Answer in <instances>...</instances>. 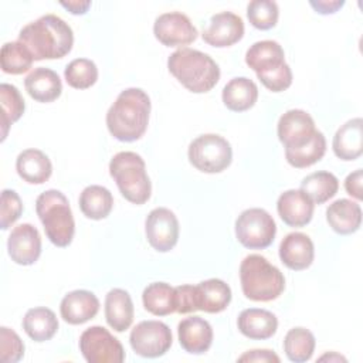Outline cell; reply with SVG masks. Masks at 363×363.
<instances>
[{"label": "cell", "mask_w": 363, "mask_h": 363, "mask_svg": "<svg viewBox=\"0 0 363 363\" xmlns=\"http://www.w3.org/2000/svg\"><path fill=\"white\" fill-rule=\"evenodd\" d=\"M34 61L57 60L71 52L74 45L72 28L61 17L45 14L24 26L18 33Z\"/></svg>", "instance_id": "cell-1"}, {"label": "cell", "mask_w": 363, "mask_h": 363, "mask_svg": "<svg viewBox=\"0 0 363 363\" xmlns=\"http://www.w3.org/2000/svg\"><path fill=\"white\" fill-rule=\"evenodd\" d=\"M150 98L140 88L123 89L106 112L109 133L121 142L140 139L149 125Z\"/></svg>", "instance_id": "cell-2"}, {"label": "cell", "mask_w": 363, "mask_h": 363, "mask_svg": "<svg viewBox=\"0 0 363 363\" xmlns=\"http://www.w3.org/2000/svg\"><path fill=\"white\" fill-rule=\"evenodd\" d=\"M169 72L190 92L211 91L220 79L218 64L206 52L193 48H180L167 58Z\"/></svg>", "instance_id": "cell-3"}, {"label": "cell", "mask_w": 363, "mask_h": 363, "mask_svg": "<svg viewBox=\"0 0 363 363\" xmlns=\"http://www.w3.org/2000/svg\"><path fill=\"white\" fill-rule=\"evenodd\" d=\"M245 64L272 92H282L292 84V71L285 62V52L274 40L254 43L245 52Z\"/></svg>", "instance_id": "cell-4"}, {"label": "cell", "mask_w": 363, "mask_h": 363, "mask_svg": "<svg viewBox=\"0 0 363 363\" xmlns=\"http://www.w3.org/2000/svg\"><path fill=\"white\" fill-rule=\"evenodd\" d=\"M240 282L244 296L255 302L274 301L285 289L284 274L259 254H250L241 261Z\"/></svg>", "instance_id": "cell-5"}, {"label": "cell", "mask_w": 363, "mask_h": 363, "mask_svg": "<svg viewBox=\"0 0 363 363\" xmlns=\"http://www.w3.org/2000/svg\"><path fill=\"white\" fill-rule=\"evenodd\" d=\"M35 211L47 238L60 248L68 247L75 234V221L69 201L60 190L50 189L35 200Z\"/></svg>", "instance_id": "cell-6"}, {"label": "cell", "mask_w": 363, "mask_h": 363, "mask_svg": "<svg viewBox=\"0 0 363 363\" xmlns=\"http://www.w3.org/2000/svg\"><path fill=\"white\" fill-rule=\"evenodd\" d=\"M109 174L121 194L133 204H145L152 194V183L145 160L135 152H119L109 162Z\"/></svg>", "instance_id": "cell-7"}, {"label": "cell", "mask_w": 363, "mask_h": 363, "mask_svg": "<svg viewBox=\"0 0 363 363\" xmlns=\"http://www.w3.org/2000/svg\"><path fill=\"white\" fill-rule=\"evenodd\" d=\"M189 162L203 173H221L233 160L230 142L216 133L197 136L187 150Z\"/></svg>", "instance_id": "cell-8"}, {"label": "cell", "mask_w": 363, "mask_h": 363, "mask_svg": "<svg viewBox=\"0 0 363 363\" xmlns=\"http://www.w3.org/2000/svg\"><path fill=\"white\" fill-rule=\"evenodd\" d=\"M277 234V224L272 216L264 208H247L235 220L237 241L250 250L269 247Z\"/></svg>", "instance_id": "cell-9"}, {"label": "cell", "mask_w": 363, "mask_h": 363, "mask_svg": "<svg viewBox=\"0 0 363 363\" xmlns=\"http://www.w3.org/2000/svg\"><path fill=\"white\" fill-rule=\"evenodd\" d=\"M79 350L88 363H122V343L104 326H91L79 336Z\"/></svg>", "instance_id": "cell-10"}, {"label": "cell", "mask_w": 363, "mask_h": 363, "mask_svg": "<svg viewBox=\"0 0 363 363\" xmlns=\"http://www.w3.org/2000/svg\"><path fill=\"white\" fill-rule=\"evenodd\" d=\"M173 336L170 328L160 320H142L129 335L133 352L142 357H160L172 346Z\"/></svg>", "instance_id": "cell-11"}, {"label": "cell", "mask_w": 363, "mask_h": 363, "mask_svg": "<svg viewBox=\"0 0 363 363\" xmlns=\"http://www.w3.org/2000/svg\"><path fill=\"white\" fill-rule=\"evenodd\" d=\"M318 129L312 116L302 109H289L281 115L277 126V135L284 145L285 152L296 150L308 145Z\"/></svg>", "instance_id": "cell-12"}, {"label": "cell", "mask_w": 363, "mask_h": 363, "mask_svg": "<svg viewBox=\"0 0 363 363\" xmlns=\"http://www.w3.org/2000/svg\"><path fill=\"white\" fill-rule=\"evenodd\" d=\"M145 233L150 247L159 252L174 248L179 240V220L166 207L153 208L145 220Z\"/></svg>", "instance_id": "cell-13"}, {"label": "cell", "mask_w": 363, "mask_h": 363, "mask_svg": "<svg viewBox=\"0 0 363 363\" xmlns=\"http://www.w3.org/2000/svg\"><path fill=\"white\" fill-rule=\"evenodd\" d=\"M153 34L166 47H182L196 41L199 31L186 14L169 11L155 20Z\"/></svg>", "instance_id": "cell-14"}, {"label": "cell", "mask_w": 363, "mask_h": 363, "mask_svg": "<svg viewBox=\"0 0 363 363\" xmlns=\"http://www.w3.org/2000/svg\"><path fill=\"white\" fill-rule=\"evenodd\" d=\"M242 35L244 21L238 14L231 11H221L214 14L201 33L204 43L216 48L230 47L238 43Z\"/></svg>", "instance_id": "cell-15"}, {"label": "cell", "mask_w": 363, "mask_h": 363, "mask_svg": "<svg viewBox=\"0 0 363 363\" xmlns=\"http://www.w3.org/2000/svg\"><path fill=\"white\" fill-rule=\"evenodd\" d=\"M7 251L16 264L33 265L41 254V235L38 230L30 223L14 227L7 240Z\"/></svg>", "instance_id": "cell-16"}, {"label": "cell", "mask_w": 363, "mask_h": 363, "mask_svg": "<svg viewBox=\"0 0 363 363\" xmlns=\"http://www.w3.org/2000/svg\"><path fill=\"white\" fill-rule=\"evenodd\" d=\"M313 201L299 189H291L278 197L277 211L281 220L289 227H303L313 217Z\"/></svg>", "instance_id": "cell-17"}, {"label": "cell", "mask_w": 363, "mask_h": 363, "mask_svg": "<svg viewBox=\"0 0 363 363\" xmlns=\"http://www.w3.org/2000/svg\"><path fill=\"white\" fill-rule=\"evenodd\" d=\"M99 311V299L86 289H75L68 292L61 303V318L69 325H82L96 316Z\"/></svg>", "instance_id": "cell-18"}, {"label": "cell", "mask_w": 363, "mask_h": 363, "mask_svg": "<svg viewBox=\"0 0 363 363\" xmlns=\"http://www.w3.org/2000/svg\"><path fill=\"white\" fill-rule=\"evenodd\" d=\"M177 335L180 346L191 354L206 353L213 343V328L200 316H189L180 320Z\"/></svg>", "instance_id": "cell-19"}, {"label": "cell", "mask_w": 363, "mask_h": 363, "mask_svg": "<svg viewBox=\"0 0 363 363\" xmlns=\"http://www.w3.org/2000/svg\"><path fill=\"white\" fill-rule=\"evenodd\" d=\"M315 248L312 240L303 233H289L279 244V258L292 271H302L312 265Z\"/></svg>", "instance_id": "cell-20"}, {"label": "cell", "mask_w": 363, "mask_h": 363, "mask_svg": "<svg viewBox=\"0 0 363 363\" xmlns=\"http://www.w3.org/2000/svg\"><path fill=\"white\" fill-rule=\"evenodd\" d=\"M237 326L245 337L252 340H265L275 335L278 329V319L267 309L248 308L238 315Z\"/></svg>", "instance_id": "cell-21"}, {"label": "cell", "mask_w": 363, "mask_h": 363, "mask_svg": "<svg viewBox=\"0 0 363 363\" xmlns=\"http://www.w3.org/2000/svg\"><path fill=\"white\" fill-rule=\"evenodd\" d=\"M27 94L37 102L48 104L60 98L62 84L58 74L50 68H34L24 79Z\"/></svg>", "instance_id": "cell-22"}, {"label": "cell", "mask_w": 363, "mask_h": 363, "mask_svg": "<svg viewBox=\"0 0 363 363\" xmlns=\"http://www.w3.org/2000/svg\"><path fill=\"white\" fill-rule=\"evenodd\" d=\"M363 121L362 118H353L343 123L335 133L332 147L333 153L345 162L356 160L363 152Z\"/></svg>", "instance_id": "cell-23"}, {"label": "cell", "mask_w": 363, "mask_h": 363, "mask_svg": "<svg viewBox=\"0 0 363 363\" xmlns=\"http://www.w3.org/2000/svg\"><path fill=\"white\" fill-rule=\"evenodd\" d=\"M326 221L329 227L340 235L353 234L362 224L360 204L349 199H339L326 208Z\"/></svg>", "instance_id": "cell-24"}, {"label": "cell", "mask_w": 363, "mask_h": 363, "mask_svg": "<svg viewBox=\"0 0 363 363\" xmlns=\"http://www.w3.org/2000/svg\"><path fill=\"white\" fill-rule=\"evenodd\" d=\"M135 316L133 302L128 291L121 288L111 289L105 296V319L116 332L130 328Z\"/></svg>", "instance_id": "cell-25"}, {"label": "cell", "mask_w": 363, "mask_h": 363, "mask_svg": "<svg viewBox=\"0 0 363 363\" xmlns=\"http://www.w3.org/2000/svg\"><path fill=\"white\" fill-rule=\"evenodd\" d=\"M18 176L30 184L45 183L52 173L50 157L40 149H26L16 159Z\"/></svg>", "instance_id": "cell-26"}, {"label": "cell", "mask_w": 363, "mask_h": 363, "mask_svg": "<svg viewBox=\"0 0 363 363\" xmlns=\"http://www.w3.org/2000/svg\"><path fill=\"white\" fill-rule=\"evenodd\" d=\"M196 298L199 311L220 313L231 302V288L223 279L210 278L196 285Z\"/></svg>", "instance_id": "cell-27"}, {"label": "cell", "mask_w": 363, "mask_h": 363, "mask_svg": "<svg viewBox=\"0 0 363 363\" xmlns=\"http://www.w3.org/2000/svg\"><path fill=\"white\" fill-rule=\"evenodd\" d=\"M221 98L227 109L233 112H244L255 105L258 99V88L252 79L247 77H235L224 85Z\"/></svg>", "instance_id": "cell-28"}, {"label": "cell", "mask_w": 363, "mask_h": 363, "mask_svg": "<svg viewBox=\"0 0 363 363\" xmlns=\"http://www.w3.org/2000/svg\"><path fill=\"white\" fill-rule=\"evenodd\" d=\"M23 329L34 342H45L57 333L58 319L48 308H31L23 318Z\"/></svg>", "instance_id": "cell-29"}, {"label": "cell", "mask_w": 363, "mask_h": 363, "mask_svg": "<svg viewBox=\"0 0 363 363\" xmlns=\"http://www.w3.org/2000/svg\"><path fill=\"white\" fill-rule=\"evenodd\" d=\"M113 207L112 193L99 184L86 186L79 194V208L86 218L102 220L109 216Z\"/></svg>", "instance_id": "cell-30"}, {"label": "cell", "mask_w": 363, "mask_h": 363, "mask_svg": "<svg viewBox=\"0 0 363 363\" xmlns=\"http://www.w3.org/2000/svg\"><path fill=\"white\" fill-rule=\"evenodd\" d=\"M145 309L155 316H166L176 312V292L170 284L152 282L142 294Z\"/></svg>", "instance_id": "cell-31"}, {"label": "cell", "mask_w": 363, "mask_h": 363, "mask_svg": "<svg viewBox=\"0 0 363 363\" xmlns=\"http://www.w3.org/2000/svg\"><path fill=\"white\" fill-rule=\"evenodd\" d=\"M301 190L313 201V204H323L337 193L339 180L330 172H315L301 182Z\"/></svg>", "instance_id": "cell-32"}, {"label": "cell", "mask_w": 363, "mask_h": 363, "mask_svg": "<svg viewBox=\"0 0 363 363\" xmlns=\"http://www.w3.org/2000/svg\"><path fill=\"white\" fill-rule=\"evenodd\" d=\"M315 336L306 328H292L284 337V352L291 362H308L315 352Z\"/></svg>", "instance_id": "cell-33"}, {"label": "cell", "mask_w": 363, "mask_h": 363, "mask_svg": "<svg viewBox=\"0 0 363 363\" xmlns=\"http://www.w3.org/2000/svg\"><path fill=\"white\" fill-rule=\"evenodd\" d=\"M0 102H1V140L6 139L10 125L17 122L26 109V102L20 91L11 85L3 82L0 85Z\"/></svg>", "instance_id": "cell-34"}, {"label": "cell", "mask_w": 363, "mask_h": 363, "mask_svg": "<svg viewBox=\"0 0 363 363\" xmlns=\"http://www.w3.org/2000/svg\"><path fill=\"white\" fill-rule=\"evenodd\" d=\"M33 61V55L18 40L3 44L0 51V64L3 72L11 75L24 74L31 68Z\"/></svg>", "instance_id": "cell-35"}, {"label": "cell", "mask_w": 363, "mask_h": 363, "mask_svg": "<svg viewBox=\"0 0 363 363\" xmlns=\"http://www.w3.org/2000/svg\"><path fill=\"white\" fill-rule=\"evenodd\" d=\"M325 152H326V139L323 133L318 130L313 139L308 145L296 150L285 152V159L292 167L305 169L319 162L323 157Z\"/></svg>", "instance_id": "cell-36"}, {"label": "cell", "mask_w": 363, "mask_h": 363, "mask_svg": "<svg viewBox=\"0 0 363 363\" xmlns=\"http://www.w3.org/2000/svg\"><path fill=\"white\" fill-rule=\"evenodd\" d=\"M67 84L75 89L91 88L98 79V68L92 60L75 58L64 69Z\"/></svg>", "instance_id": "cell-37"}, {"label": "cell", "mask_w": 363, "mask_h": 363, "mask_svg": "<svg viewBox=\"0 0 363 363\" xmlns=\"http://www.w3.org/2000/svg\"><path fill=\"white\" fill-rule=\"evenodd\" d=\"M247 17L252 27L269 30L278 23L279 9L272 0H252L247 6Z\"/></svg>", "instance_id": "cell-38"}, {"label": "cell", "mask_w": 363, "mask_h": 363, "mask_svg": "<svg viewBox=\"0 0 363 363\" xmlns=\"http://www.w3.org/2000/svg\"><path fill=\"white\" fill-rule=\"evenodd\" d=\"M24 356V343L10 328H0V360L3 363H16Z\"/></svg>", "instance_id": "cell-39"}, {"label": "cell", "mask_w": 363, "mask_h": 363, "mask_svg": "<svg viewBox=\"0 0 363 363\" xmlns=\"http://www.w3.org/2000/svg\"><path fill=\"white\" fill-rule=\"evenodd\" d=\"M23 203L17 191L11 189H4L1 191V213H0V227L1 230L10 228L21 216Z\"/></svg>", "instance_id": "cell-40"}, {"label": "cell", "mask_w": 363, "mask_h": 363, "mask_svg": "<svg viewBox=\"0 0 363 363\" xmlns=\"http://www.w3.org/2000/svg\"><path fill=\"white\" fill-rule=\"evenodd\" d=\"M176 292V312L191 313L199 311L196 298V285H179L174 286Z\"/></svg>", "instance_id": "cell-41"}, {"label": "cell", "mask_w": 363, "mask_h": 363, "mask_svg": "<svg viewBox=\"0 0 363 363\" xmlns=\"http://www.w3.org/2000/svg\"><path fill=\"white\" fill-rule=\"evenodd\" d=\"M238 362H262V363H279V357L268 349H254L245 352L242 356L238 357Z\"/></svg>", "instance_id": "cell-42"}, {"label": "cell", "mask_w": 363, "mask_h": 363, "mask_svg": "<svg viewBox=\"0 0 363 363\" xmlns=\"http://www.w3.org/2000/svg\"><path fill=\"white\" fill-rule=\"evenodd\" d=\"M362 183H363V172H362V169H357L353 173L347 174V177L345 180V189H346L347 194H350L356 200H362L363 199Z\"/></svg>", "instance_id": "cell-43"}, {"label": "cell", "mask_w": 363, "mask_h": 363, "mask_svg": "<svg viewBox=\"0 0 363 363\" xmlns=\"http://www.w3.org/2000/svg\"><path fill=\"white\" fill-rule=\"evenodd\" d=\"M345 4L343 0H311L309 6L319 14H333Z\"/></svg>", "instance_id": "cell-44"}, {"label": "cell", "mask_w": 363, "mask_h": 363, "mask_svg": "<svg viewBox=\"0 0 363 363\" xmlns=\"http://www.w3.org/2000/svg\"><path fill=\"white\" fill-rule=\"evenodd\" d=\"M64 9H67L71 14H75V16H79V14H85L89 7H91V1L86 0V1H61L60 3Z\"/></svg>", "instance_id": "cell-45"}, {"label": "cell", "mask_w": 363, "mask_h": 363, "mask_svg": "<svg viewBox=\"0 0 363 363\" xmlns=\"http://www.w3.org/2000/svg\"><path fill=\"white\" fill-rule=\"evenodd\" d=\"M325 359H328L329 362H330V360H337V362L342 360V362H346V359H345L343 356H340V354H337V353H333V352H332V353H326V354H323V356L319 357V360H325Z\"/></svg>", "instance_id": "cell-46"}]
</instances>
